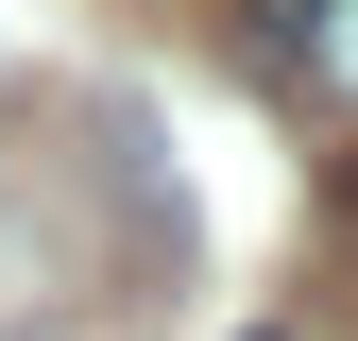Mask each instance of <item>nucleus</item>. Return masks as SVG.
Listing matches in <instances>:
<instances>
[{"instance_id": "nucleus-1", "label": "nucleus", "mask_w": 358, "mask_h": 341, "mask_svg": "<svg viewBox=\"0 0 358 341\" xmlns=\"http://www.w3.org/2000/svg\"><path fill=\"white\" fill-rule=\"evenodd\" d=\"M256 52H273L307 103H358V0H256Z\"/></svg>"}]
</instances>
